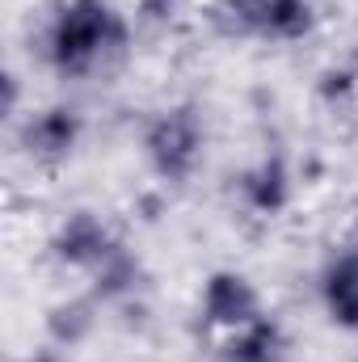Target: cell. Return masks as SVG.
Returning a JSON list of instances; mask_svg holds the SVG:
<instances>
[{
	"instance_id": "6da1fadb",
	"label": "cell",
	"mask_w": 358,
	"mask_h": 362,
	"mask_svg": "<svg viewBox=\"0 0 358 362\" xmlns=\"http://www.w3.org/2000/svg\"><path fill=\"white\" fill-rule=\"evenodd\" d=\"M122 42H127V25L105 0H68L55 13L51 34H47L51 64L59 72H72V76L89 72L97 59H105Z\"/></svg>"
},
{
	"instance_id": "7a4b0ae2",
	"label": "cell",
	"mask_w": 358,
	"mask_h": 362,
	"mask_svg": "<svg viewBox=\"0 0 358 362\" xmlns=\"http://www.w3.org/2000/svg\"><path fill=\"white\" fill-rule=\"evenodd\" d=\"M202 152V127L190 110H169L152 122L148 131V156L156 165V173L169 181H181L194 173Z\"/></svg>"
},
{
	"instance_id": "3957f363",
	"label": "cell",
	"mask_w": 358,
	"mask_h": 362,
	"mask_svg": "<svg viewBox=\"0 0 358 362\" xmlns=\"http://www.w3.org/2000/svg\"><path fill=\"white\" fill-rule=\"evenodd\" d=\"M224 8H228L236 30L262 34V38H274V42H295L316 21L308 0H228Z\"/></svg>"
},
{
	"instance_id": "277c9868",
	"label": "cell",
	"mask_w": 358,
	"mask_h": 362,
	"mask_svg": "<svg viewBox=\"0 0 358 362\" xmlns=\"http://www.w3.org/2000/svg\"><path fill=\"white\" fill-rule=\"evenodd\" d=\"M202 316L207 325H219V329H245L253 325L262 312H258V291L249 286L245 274H215L202 291Z\"/></svg>"
},
{
	"instance_id": "5b68a950",
	"label": "cell",
	"mask_w": 358,
	"mask_h": 362,
	"mask_svg": "<svg viewBox=\"0 0 358 362\" xmlns=\"http://www.w3.org/2000/svg\"><path fill=\"white\" fill-rule=\"evenodd\" d=\"M55 253H59V262H68V266H105V262L114 257V245H110V232L101 228V219L89 215V211H81V215H72V219L59 228Z\"/></svg>"
},
{
	"instance_id": "8992f818",
	"label": "cell",
	"mask_w": 358,
	"mask_h": 362,
	"mask_svg": "<svg viewBox=\"0 0 358 362\" xmlns=\"http://www.w3.org/2000/svg\"><path fill=\"white\" fill-rule=\"evenodd\" d=\"M321 291H325V308H329L333 325L358 333V249H346L342 257H333Z\"/></svg>"
},
{
	"instance_id": "52a82bcc",
	"label": "cell",
	"mask_w": 358,
	"mask_h": 362,
	"mask_svg": "<svg viewBox=\"0 0 358 362\" xmlns=\"http://www.w3.org/2000/svg\"><path fill=\"white\" fill-rule=\"evenodd\" d=\"M81 139V118L72 110H47L38 118H30L25 127V148L38 156V160H59L76 148Z\"/></svg>"
},
{
	"instance_id": "ba28073f",
	"label": "cell",
	"mask_w": 358,
	"mask_h": 362,
	"mask_svg": "<svg viewBox=\"0 0 358 362\" xmlns=\"http://www.w3.org/2000/svg\"><path fill=\"white\" fill-rule=\"evenodd\" d=\"M282 358V329L258 316L245 329H232V341L224 346V362H278Z\"/></svg>"
},
{
	"instance_id": "9c48e42d",
	"label": "cell",
	"mask_w": 358,
	"mask_h": 362,
	"mask_svg": "<svg viewBox=\"0 0 358 362\" xmlns=\"http://www.w3.org/2000/svg\"><path fill=\"white\" fill-rule=\"evenodd\" d=\"M287 194H291V177H287V165L274 156V160H262L249 177H245V202L262 215H274L287 206Z\"/></svg>"
},
{
	"instance_id": "30bf717a",
	"label": "cell",
	"mask_w": 358,
	"mask_h": 362,
	"mask_svg": "<svg viewBox=\"0 0 358 362\" xmlns=\"http://www.w3.org/2000/svg\"><path fill=\"white\" fill-rule=\"evenodd\" d=\"M169 4H173V0H144V8H148V13H156V17H165V13H169Z\"/></svg>"
}]
</instances>
